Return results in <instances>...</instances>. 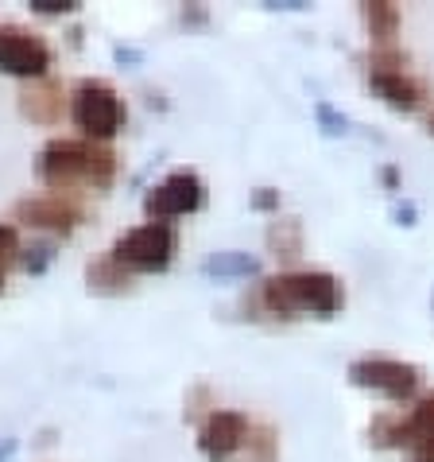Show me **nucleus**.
<instances>
[{
    "label": "nucleus",
    "instance_id": "1",
    "mask_svg": "<svg viewBox=\"0 0 434 462\" xmlns=\"http://www.w3.org/2000/svg\"><path fill=\"white\" fill-rule=\"evenodd\" d=\"M35 171L55 195H74V187L109 190L117 179V152L82 136H55L43 144Z\"/></svg>",
    "mask_w": 434,
    "mask_h": 462
},
{
    "label": "nucleus",
    "instance_id": "2",
    "mask_svg": "<svg viewBox=\"0 0 434 462\" xmlns=\"http://www.w3.org/2000/svg\"><path fill=\"white\" fill-rule=\"evenodd\" d=\"M260 303L279 319H295V315L334 319L341 303H346V291H341V280L326 273V268H291V273L264 280Z\"/></svg>",
    "mask_w": 434,
    "mask_h": 462
},
{
    "label": "nucleus",
    "instance_id": "3",
    "mask_svg": "<svg viewBox=\"0 0 434 462\" xmlns=\"http://www.w3.org/2000/svg\"><path fill=\"white\" fill-rule=\"evenodd\" d=\"M70 117L82 128V140H94V144H105L124 128L129 121V109H124V97L101 79H82L70 94Z\"/></svg>",
    "mask_w": 434,
    "mask_h": 462
},
{
    "label": "nucleus",
    "instance_id": "4",
    "mask_svg": "<svg viewBox=\"0 0 434 462\" xmlns=\"http://www.w3.org/2000/svg\"><path fill=\"white\" fill-rule=\"evenodd\" d=\"M178 253V234L171 222H144L117 237L113 261L124 264L129 273H163Z\"/></svg>",
    "mask_w": 434,
    "mask_h": 462
},
{
    "label": "nucleus",
    "instance_id": "5",
    "mask_svg": "<svg viewBox=\"0 0 434 462\" xmlns=\"http://www.w3.org/2000/svg\"><path fill=\"white\" fill-rule=\"evenodd\" d=\"M368 86H373V94L384 101V106L400 109V113H415L427 101L419 79L407 74V59L400 55V47L373 51V55H368Z\"/></svg>",
    "mask_w": 434,
    "mask_h": 462
},
{
    "label": "nucleus",
    "instance_id": "6",
    "mask_svg": "<svg viewBox=\"0 0 434 462\" xmlns=\"http://www.w3.org/2000/svg\"><path fill=\"white\" fill-rule=\"evenodd\" d=\"M349 381L365 393H380L388 401H411L423 384V369L400 357H357L349 362Z\"/></svg>",
    "mask_w": 434,
    "mask_h": 462
},
{
    "label": "nucleus",
    "instance_id": "7",
    "mask_svg": "<svg viewBox=\"0 0 434 462\" xmlns=\"http://www.w3.org/2000/svg\"><path fill=\"white\" fill-rule=\"evenodd\" d=\"M202 207H206V183L194 171H171L144 195L148 222H171V217H186Z\"/></svg>",
    "mask_w": 434,
    "mask_h": 462
},
{
    "label": "nucleus",
    "instance_id": "8",
    "mask_svg": "<svg viewBox=\"0 0 434 462\" xmlns=\"http://www.w3.org/2000/svg\"><path fill=\"white\" fill-rule=\"evenodd\" d=\"M0 70L23 82H40L50 70V47L43 43V35H35L28 28H0Z\"/></svg>",
    "mask_w": 434,
    "mask_h": 462
},
{
    "label": "nucleus",
    "instance_id": "9",
    "mask_svg": "<svg viewBox=\"0 0 434 462\" xmlns=\"http://www.w3.org/2000/svg\"><path fill=\"white\" fill-rule=\"evenodd\" d=\"M249 435H252V423L245 412H237V408H213L198 428V451L210 462H229L233 455H240V447H249Z\"/></svg>",
    "mask_w": 434,
    "mask_h": 462
},
{
    "label": "nucleus",
    "instance_id": "10",
    "mask_svg": "<svg viewBox=\"0 0 434 462\" xmlns=\"http://www.w3.org/2000/svg\"><path fill=\"white\" fill-rule=\"evenodd\" d=\"M86 210L74 202L70 195H40V199H23L16 207V222L32 226V229H47V234L67 237L82 226Z\"/></svg>",
    "mask_w": 434,
    "mask_h": 462
},
{
    "label": "nucleus",
    "instance_id": "11",
    "mask_svg": "<svg viewBox=\"0 0 434 462\" xmlns=\"http://www.w3.org/2000/svg\"><path fill=\"white\" fill-rule=\"evenodd\" d=\"M407 462H434V393H423L403 412V443Z\"/></svg>",
    "mask_w": 434,
    "mask_h": 462
},
{
    "label": "nucleus",
    "instance_id": "12",
    "mask_svg": "<svg viewBox=\"0 0 434 462\" xmlns=\"http://www.w3.org/2000/svg\"><path fill=\"white\" fill-rule=\"evenodd\" d=\"M62 106H67V94L55 79H40L32 86H23L20 94V113L35 125H55L62 117Z\"/></svg>",
    "mask_w": 434,
    "mask_h": 462
},
{
    "label": "nucleus",
    "instance_id": "13",
    "mask_svg": "<svg viewBox=\"0 0 434 462\" xmlns=\"http://www.w3.org/2000/svg\"><path fill=\"white\" fill-rule=\"evenodd\" d=\"M361 16H365V28H368V40H373V51H388L395 47V35H400V8L392 0H368L361 5Z\"/></svg>",
    "mask_w": 434,
    "mask_h": 462
},
{
    "label": "nucleus",
    "instance_id": "14",
    "mask_svg": "<svg viewBox=\"0 0 434 462\" xmlns=\"http://www.w3.org/2000/svg\"><path fill=\"white\" fill-rule=\"evenodd\" d=\"M267 249H272L284 264L299 261L303 256V222L299 217H276V222L267 226Z\"/></svg>",
    "mask_w": 434,
    "mask_h": 462
},
{
    "label": "nucleus",
    "instance_id": "15",
    "mask_svg": "<svg viewBox=\"0 0 434 462\" xmlns=\"http://www.w3.org/2000/svg\"><path fill=\"white\" fill-rule=\"evenodd\" d=\"M206 276H217V280H249L260 273V261L240 249H225V253H213L206 264H202Z\"/></svg>",
    "mask_w": 434,
    "mask_h": 462
},
{
    "label": "nucleus",
    "instance_id": "16",
    "mask_svg": "<svg viewBox=\"0 0 434 462\" xmlns=\"http://www.w3.org/2000/svg\"><path fill=\"white\" fill-rule=\"evenodd\" d=\"M86 280H89V291H129L132 284V273L124 264L113 261V253L109 256H101V261H94L86 268Z\"/></svg>",
    "mask_w": 434,
    "mask_h": 462
},
{
    "label": "nucleus",
    "instance_id": "17",
    "mask_svg": "<svg viewBox=\"0 0 434 462\" xmlns=\"http://www.w3.org/2000/svg\"><path fill=\"white\" fill-rule=\"evenodd\" d=\"M368 439L373 447H384V451H400L403 443V412H380L368 423Z\"/></svg>",
    "mask_w": 434,
    "mask_h": 462
},
{
    "label": "nucleus",
    "instance_id": "18",
    "mask_svg": "<svg viewBox=\"0 0 434 462\" xmlns=\"http://www.w3.org/2000/svg\"><path fill=\"white\" fill-rule=\"evenodd\" d=\"M314 117H318V125H322L326 136H346V133H349V121L341 117V113L330 106V101H318V106H314Z\"/></svg>",
    "mask_w": 434,
    "mask_h": 462
},
{
    "label": "nucleus",
    "instance_id": "19",
    "mask_svg": "<svg viewBox=\"0 0 434 462\" xmlns=\"http://www.w3.org/2000/svg\"><path fill=\"white\" fill-rule=\"evenodd\" d=\"M20 256V229L12 222H0V268Z\"/></svg>",
    "mask_w": 434,
    "mask_h": 462
},
{
    "label": "nucleus",
    "instance_id": "20",
    "mask_svg": "<svg viewBox=\"0 0 434 462\" xmlns=\"http://www.w3.org/2000/svg\"><path fill=\"white\" fill-rule=\"evenodd\" d=\"M50 261H55V245H50V241H43V245L28 249V256H23V268H28V273H43Z\"/></svg>",
    "mask_w": 434,
    "mask_h": 462
},
{
    "label": "nucleus",
    "instance_id": "21",
    "mask_svg": "<svg viewBox=\"0 0 434 462\" xmlns=\"http://www.w3.org/2000/svg\"><path fill=\"white\" fill-rule=\"evenodd\" d=\"M32 8L40 12V16H70L78 5H74V0H32Z\"/></svg>",
    "mask_w": 434,
    "mask_h": 462
},
{
    "label": "nucleus",
    "instance_id": "22",
    "mask_svg": "<svg viewBox=\"0 0 434 462\" xmlns=\"http://www.w3.org/2000/svg\"><path fill=\"white\" fill-rule=\"evenodd\" d=\"M252 207H257V210H279V190L260 187L257 195H252Z\"/></svg>",
    "mask_w": 434,
    "mask_h": 462
},
{
    "label": "nucleus",
    "instance_id": "23",
    "mask_svg": "<svg viewBox=\"0 0 434 462\" xmlns=\"http://www.w3.org/2000/svg\"><path fill=\"white\" fill-rule=\"evenodd\" d=\"M16 447H20V439H12V435L8 439H0V462H8L12 455H16Z\"/></svg>",
    "mask_w": 434,
    "mask_h": 462
},
{
    "label": "nucleus",
    "instance_id": "24",
    "mask_svg": "<svg viewBox=\"0 0 434 462\" xmlns=\"http://www.w3.org/2000/svg\"><path fill=\"white\" fill-rule=\"evenodd\" d=\"M427 128H430V136H434V113H430V117H427Z\"/></svg>",
    "mask_w": 434,
    "mask_h": 462
},
{
    "label": "nucleus",
    "instance_id": "25",
    "mask_svg": "<svg viewBox=\"0 0 434 462\" xmlns=\"http://www.w3.org/2000/svg\"><path fill=\"white\" fill-rule=\"evenodd\" d=\"M0 288H5V273H0Z\"/></svg>",
    "mask_w": 434,
    "mask_h": 462
}]
</instances>
